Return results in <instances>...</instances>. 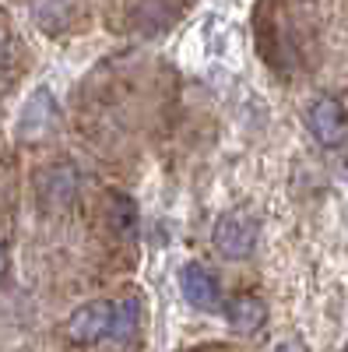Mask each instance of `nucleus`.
Listing matches in <instances>:
<instances>
[{
  "label": "nucleus",
  "mask_w": 348,
  "mask_h": 352,
  "mask_svg": "<svg viewBox=\"0 0 348 352\" xmlns=\"http://www.w3.org/2000/svg\"><path fill=\"white\" fill-rule=\"evenodd\" d=\"M180 289H183L187 303L197 307V310H218V303H222L218 282H215V275L205 268V264H183Z\"/></svg>",
  "instance_id": "7ed1b4c3"
},
{
  "label": "nucleus",
  "mask_w": 348,
  "mask_h": 352,
  "mask_svg": "<svg viewBox=\"0 0 348 352\" xmlns=\"http://www.w3.org/2000/svg\"><path fill=\"white\" fill-rule=\"evenodd\" d=\"M275 352H306V349H303V342H296V338H292V342H281Z\"/></svg>",
  "instance_id": "1a4fd4ad"
},
{
  "label": "nucleus",
  "mask_w": 348,
  "mask_h": 352,
  "mask_svg": "<svg viewBox=\"0 0 348 352\" xmlns=\"http://www.w3.org/2000/svg\"><path fill=\"white\" fill-rule=\"evenodd\" d=\"M137 324H141V303H137L134 296L116 300V317H113V335H109V338L127 342V338L137 331Z\"/></svg>",
  "instance_id": "0eeeda50"
},
{
  "label": "nucleus",
  "mask_w": 348,
  "mask_h": 352,
  "mask_svg": "<svg viewBox=\"0 0 348 352\" xmlns=\"http://www.w3.org/2000/svg\"><path fill=\"white\" fill-rule=\"evenodd\" d=\"M113 317H116V303L113 300H95V303H84L67 317V338L74 345H95L102 338L113 335Z\"/></svg>",
  "instance_id": "f257e3e1"
},
{
  "label": "nucleus",
  "mask_w": 348,
  "mask_h": 352,
  "mask_svg": "<svg viewBox=\"0 0 348 352\" xmlns=\"http://www.w3.org/2000/svg\"><path fill=\"white\" fill-rule=\"evenodd\" d=\"M341 352H348V345H345V349H341Z\"/></svg>",
  "instance_id": "9b49d317"
},
{
  "label": "nucleus",
  "mask_w": 348,
  "mask_h": 352,
  "mask_svg": "<svg viewBox=\"0 0 348 352\" xmlns=\"http://www.w3.org/2000/svg\"><path fill=\"white\" fill-rule=\"evenodd\" d=\"M211 243L218 247L222 257L243 261V257H250V250H253V243H257V222H253L250 215H243V212H229V215H222V219L215 222Z\"/></svg>",
  "instance_id": "f03ea898"
},
{
  "label": "nucleus",
  "mask_w": 348,
  "mask_h": 352,
  "mask_svg": "<svg viewBox=\"0 0 348 352\" xmlns=\"http://www.w3.org/2000/svg\"><path fill=\"white\" fill-rule=\"evenodd\" d=\"M43 197H53L56 204H67L74 197V173L71 169H53L43 180Z\"/></svg>",
  "instance_id": "6e6552de"
},
{
  "label": "nucleus",
  "mask_w": 348,
  "mask_h": 352,
  "mask_svg": "<svg viewBox=\"0 0 348 352\" xmlns=\"http://www.w3.org/2000/svg\"><path fill=\"white\" fill-rule=\"evenodd\" d=\"M225 320H229V324L236 328L240 335H253L257 328H264L268 307H264V300H260V296H253V292H240V296L229 300Z\"/></svg>",
  "instance_id": "39448f33"
},
{
  "label": "nucleus",
  "mask_w": 348,
  "mask_h": 352,
  "mask_svg": "<svg viewBox=\"0 0 348 352\" xmlns=\"http://www.w3.org/2000/svg\"><path fill=\"white\" fill-rule=\"evenodd\" d=\"M310 127L316 134V141L334 148V144L345 141V120H341V106L331 96H316L310 102Z\"/></svg>",
  "instance_id": "20e7f679"
},
{
  "label": "nucleus",
  "mask_w": 348,
  "mask_h": 352,
  "mask_svg": "<svg viewBox=\"0 0 348 352\" xmlns=\"http://www.w3.org/2000/svg\"><path fill=\"white\" fill-rule=\"evenodd\" d=\"M4 268H8V254H4V247H0V278H4Z\"/></svg>",
  "instance_id": "9d476101"
},
{
  "label": "nucleus",
  "mask_w": 348,
  "mask_h": 352,
  "mask_svg": "<svg viewBox=\"0 0 348 352\" xmlns=\"http://www.w3.org/2000/svg\"><path fill=\"white\" fill-rule=\"evenodd\" d=\"M109 226H113V232H116L120 240H134V236H137V226H141L137 204H134L127 194H113V197H109Z\"/></svg>",
  "instance_id": "423d86ee"
}]
</instances>
